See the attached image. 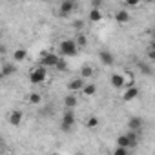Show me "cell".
Listing matches in <instances>:
<instances>
[{
    "instance_id": "2e32d148",
    "label": "cell",
    "mask_w": 155,
    "mask_h": 155,
    "mask_svg": "<svg viewBox=\"0 0 155 155\" xmlns=\"http://www.w3.org/2000/svg\"><path fill=\"white\" fill-rule=\"evenodd\" d=\"M117 146H119V148H126V150H128V148H131V146H130V139H128V135H126V133L117 137Z\"/></svg>"
},
{
    "instance_id": "ac0fdd59",
    "label": "cell",
    "mask_w": 155,
    "mask_h": 155,
    "mask_svg": "<svg viewBox=\"0 0 155 155\" xmlns=\"http://www.w3.org/2000/svg\"><path fill=\"white\" fill-rule=\"evenodd\" d=\"M126 135H128V139H130V146L135 148V146L139 144V133H135V131H128Z\"/></svg>"
},
{
    "instance_id": "9a60e30c",
    "label": "cell",
    "mask_w": 155,
    "mask_h": 155,
    "mask_svg": "<svg viewBox=\"0 0 155 155\" xmlns=\"http://www.w3.org/2000/svg\"><path fill=\"white\" fill-rule=\"evenodd\" d=\"M26 57H28V51H26V49H15V51H13V58H15V62H24Z\"/></svg>"
},
{
    "instance_id": "7402d4cb",
    "label": "cell",
    "mask_w": 155,
    "mask_h": 155,
    "mask_svg": "<svg viewBox=\"0 0 155 155\" xmlns=\"http://www.w3.org/2000/svg\"><path fill=\"white\" fill-rule=\"evenodd\" d=\"M86 126H88V128H97V126H99V119H97L95 115L88 117V120H86Z\"/></svg>"
},
{
    "instance_id": "9c48e42d",
    "label": "cell",
    "mask_w": 155,
    "mask_h": 155,
    "mask_svg": "<svg viewBox=\"0 0 155 155\" xmlns=\"http://www.w3.org/2000/svg\"><path fill=\"white\" fill-rule=\"evenodd\" d=\"M99 58H101V62H102L104 66H111V64L115 62L113 53H111V51H108V49H102V51L99 53Z\"/></svg>"
},
{
    "instance_id": "f1b7e54d",
    "label": "cell",
    "mask_w": 155,
    "mask_h": 155,
    "mask_svg": "<svg viewBox=\"0 0 155 155\" xmlns=\"http://www.w3.org/2000/svg\"><path fill=\"white\" fill-rule=\"evenodd\" d=\"M150 49H153V51H155V42H151V48H150Z\"/></svg>"
},
{
    "instance_id": "603a6c76",
    "label": "cell",
    "mask_w": 155,
    "mask_h": 155,
    "mask_svg": "<svg viewBox=\"0 0 155 155\" xmlns=\"http://www.w3.org/2000/svg\"><path fill=\"white\" fill-rule=\"evenodd\" d=\"M75 42H77V46H79V48H86L88 38H86V35H79V37L75 38Z\"/></svg>"
},
{
    "instance_id": "ffe728a7",
    "label": "cell",
    "mask_w": 155,
    "mask_h": 155,
    "mask_svg": "<svg viewBox=\"0 0 155 155\" xmlns=\"http://www.w3.org/2000/svg\"><path fill=\"white\" fill-rule=\"evenodd\" d=\"M28 101H29V104H40L42 102V95L40 93H29Z\"/></svg>"
},
{
    "instance_id": "44dd1931",
    "label": "cell",
    "mask_w": 155,
    "mask_h": 155,
    "mask_svg": "<svg viewBox=\"0 0 155 155\" xmlns=\"http://www.w3.org/2000/svg\"><path fill=\"white\" fill-rule=\"evenodd\" d=\"M91 75H93V68L91 66H84L81 69V77H82V79H88V77H91Z\"/></svg>"
},
{
    "instance_id": "cb8c5ba5",
    "label": "cell",
    "mask_w": 155,
    "mask_h": 155,
    "mask_svg": "<svg viewBox=\"0 0 155 155\" xmlns=\"http://www.w3.org/2000/svg\"><path fill=\"white\" fill-rule=\"evenodd\" d=\"M111 155H130V153H128V150H126V148H119V146H117V148L113 150V153H111Z\"/></svg>"
},
{
    "instance_id": "d4e9b609",
    "label": "cell",
    "mask_w": 155,
    "mask_h": 155,
    "mask_svg": "<svg viewBox=\"0 0 155 155\" xmlns=\"http://www.w3.org/2000/svg\"><path fill=\"white\" fill-rule=\"evenodd\" d=\"M91 9H102V0H93V2H91Z\"/></svg>"
},
{
    "instance_id": "6da1fadb",
    "label": "cell",
    "mask_w": 155,
    "mask_h": 155,
    "mask_svg": "<svg viewBox=\"0 0 155 155\" xmlns=\"http://www.w3.org/2000/svg\"><path fill=\"white\" fill-rule=\"evenodd\" d=\"M60 53L64 57H75L79 53V46H77V42L73 38H66L60 42Z\"/></svg>"
},
{
    "instance_id": "4fadbf2b",
    "label": "cell",
    "mask_w": 155,
    "mask_h": 155,
    "mask_svg": "<svg viewBox=\"0 0 155 155\" xmlns=\"http://www.w3.org/2000/svg\"><path fill=\"white\" fill-rule=\"evenodd\" d=\"M88 18H90L91 22H101V20H102V11H101V9H90Z\"/></svg>"
},
{
    "instance_id": "7a4b0ae2",
    "label": "cell",
    "mask_w": 155,
    "mask_h": 155,
    "mask_svg": "<svg viewBox=\"0 0 155 155\" xmlns=\"http://www.w3.org/2000/svg\"><path fill=\"white\" fill-rule=\"evenodd\" d=\"M46 77H48L46 68H44V66H38V68H35V69L29 73V82H31V84H42V82L46 81Z\"/></svg>"
},
{
    "instance_id": "5bb4252c",
    "label": "cell",
    "mask_w": 155,
    "mask_h": 155,
    "mask_svg": "<svg viewBox=\"0 0 155 155\" xmlns=\"http://www.w3.org/2000/svg\"><path fill=\"white\" fill-rule=\"evenodd\" d=\"M77 102H79V101H77V97H75L73 93H69V95L64 99V104H66V108H68V110H73V108L77 106Z\"/></svg>"
},
{
    "instance_id": "30bf717a",
    "label": "cell",
    "mask_w": 155,
    "mask_h": 155,
    "mask_svg": "<svg viewBox=\"0 0 155 155\" xmlns=\"http://www.w3.org/2000/svg\"><path fill=\"white\" fill-rule=\"evenodd\" d=\"M111 86L113 88H124L126 86V79H124L120 73H113L111 75Z\"/></svg>"
},
{
    "instance_id": "e0dca14e",
    "label": "cell",
    "mask_w": 155,
    "mask_h": 155,
    "mask_svg": "<svg viewBox=\"0 0 155 155\" xmlns=\"http://www.w3.org/2000/svg\"><path fill=\"white\" fill-rule=\"evenodd\" d=\"M15 73V64H4L2 66V77H9V75H13Z\"/></svg>"
},
{
    "instance_id": "ba28073f",
    "label": "cell",
    "mask_w": 155,
    "mask_h": 155,
    "mask_svg": "<svg viewBox=\"0 0 155 155\" xmlns=\"http://www.w3.org/2000/svg\"><path fill=\"white\" fill-rule=\"evenodd\" d=\"M139 97V88L137 86H130V88H126V91H124V95H122V101L124 102H131L133 99H137Z\"/></svg>"
},
{
    "instance_id": "7c38bea8",
    "label": "cell",
    "mask_w": 155,
    "mask_h": 155,
    "mask_svg": "<svg viewBox=\"0 0 155 155\" xmlns=\"http://www.w3.org/2000/svg\"><path fill=\"white\" fill-rule=\"evenodd\" d=\"M9 122H11L13 126H18V124L22 122V111H20V110L11 111V115H9Z\"/></svg>"
},
{
    "instance_id": "8fae6325",
    "label": "cell",
    "mask_w": 155,
    "mask_h": 155,
    "mask_svg": "<svg viewBox=\"0 0 155 155\" xmlns=\"http://www.w3.org/2000/svg\"><path fill=\"white\" fill-rule=\"evenodd\" d=\"M113 17H115V20H117L119 24H126V22H130V18H131V17H130V13H128L126 9H120V11H117Z\"/></svg>"
},
{
    "instance_id": "4316f807",
    "label": "cell",
    "mask_w": 155,
    "mask_h": 155,
    "mask_svg": "<svg viewBox=\"0 0 155 155\" xmlns=\"http://www.w3.org/2000/svg\"><path fill=\"white\" fill-rule=\"evenodd\" d=\"M57 69H60V71H64V69H66V62H64L62 58H60V62H58V66H57Z\"/></svg>"
},
{
    "instance_id": "5b68a950",
    "label": "cell",
    "mask_w": 155,
    "mask_h": 155,
    "mask_svg": "<svg viewBox=\"0 0 155 155\" xmlns=\"http://www.w3.org/2000/svg\"><path fill=\"white\" fill-rule=\"evenodd\" d=\"M84 86H86V81L82 79V77H77V79H71V81L68 82V90H69L71 93H75V91H82Z\"/></svg>"
},
{
    "instance_id": "83f0119b",
    "label": "cell",
    "mask_w": 155,
    "mask_h": 155,
    "mask_svg": "<svg viewBox=\"0 0 155 155\" xmlns=\"http://www.w3.org/2000/svg\"><path fill=\"white\" fill-rule=\"evenodd\" d=\"M148 58H150V60H155V51H153V49L148 51Z\"/></svg>"
},
{
    "instance_id": "277c9868",
    "label": "cell",
    "mask_w": 155,
    "mask_h": 155,
    "mask_svg": "<svg viewBox=\"0 0 155 155\" xmlns=\"http://www.w3.org/2000/svg\"><path fill=\"white\" fill-rule=\"evenodd\" d=\"M73 126H75V113H73V110H66V113L62 115V124H60V128H62V131H69V130H73Z\"/></svg>"
},
{
    "instance_id": "3957f363",
    "label": "cell",
    "mask_w": 155,
    "mask_h": 155,
    "mask_svg": "<svg viewBox=\"0 0 155 155\" xmlns=\"http://www.w3.org/2000/svg\"><path fill=\"white\" fill-rule=\"evenodd\" d=\"M58 62H60V58L55 53H42V57H40V66H44V68H57Z\"/></svg>"
},
{
    "instance_id": "52a82bcc",
    "label": "cell",
    "mask_w": 155,
    "mask_h": 155,
    "mask_svg": "<svg viewBox=\"0 0 155 155\" xmlns=\"http://www.w3.org/2000/svg\"><path fill=\"white\" fill-rule=\"evenodd\" d=\"M142 126H144V120L140 119V117H130V120H128V128H130V131H135V133H139L140 130H142Z\"/></svg>"
},
{
    "instance_id": "f546056e",
    "label": "cell",
    "mask_w": 155,
    "mask_h": 155,
    "mask_svg": "<svg viewBox=\"0 0 155 155\" xmlns=\"http://www.w3.org/2000/svg\"><path fill=\"white\" fill-rule=\"evenodd\" d=\"M153 42H155V31H153Z\"/></svg>"
},
{
    "instance_id": "8992f818",
    "label": "cell",
    "mask_w": 155,
    "mask_h": 155,
    "mask_svg": "<svg viewBox=\"0 0 155 155\" xmlns=\"http://www.w3.org/2000/svg\"><path fill=\"white\" fill-rule=\"evenodd\" d=\"M75 8H77V4L73 2V0H64V2H60V8H58L60 17H68L69 13L75 11Z\"/></svg>"
},
{
    "instance_id": "484cf974",
    "label": "cell",
    "mask_w": 155,
    "mask_h": 155,
    "mask_svg": "<svg viewBox=\"0 0 155 155\" xmlns=\"http://www.w3.org/2000/svg\"><path fill=\"white\" fill-rule=\"evenodd\" d=\"M124 6H126V8H135V6H139V2H137V0H128Z\"/></svg>"
},
{
    "instance_id": "d6986e66",
    "label": "cell",
    "mask_w": 155,
    "mask_h": 155,
    "mask_svg": "<svg viewBox=\"0 0 155 155\" xmlns=\"http://www.w3.org/2000/svg\"><path fill=\"white\" fill-rule=\"evenodd\" d=\"M95 91H97V86H95V84H86V86H84V90H82V93H84L86 97L95 95Z\"/></svg>"
}]
</instances>
